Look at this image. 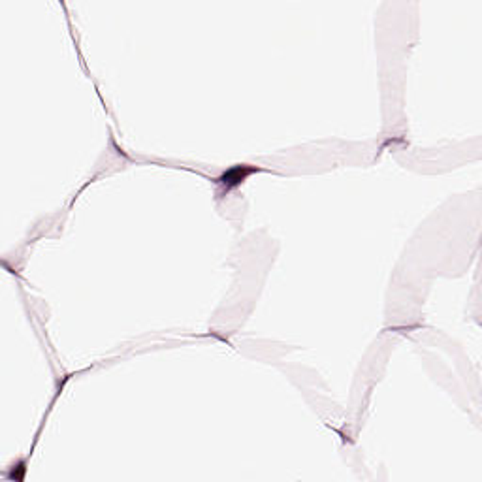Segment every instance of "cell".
<instances>
[{"mask_svg":"<svg viewBox=\"0 0 482 482\" xmlns=\"http://www.w3.org/2000/svg\"><path fill=\"white\" fill-rule=\"evenodd\" d=\"M254 172H258V168L249 166V164H238V166H232L230 169H226L217 181H219V185H221L224 190L235 189V187H240L241 183L245 181V179H247L251 174H254Z\"/></svg>","mask_w":482,"mask_h":482,"instance_id":"6da1fadb","label":"cell"}]
</instances>
